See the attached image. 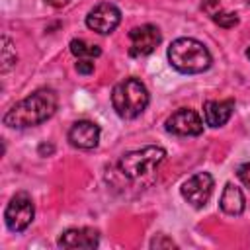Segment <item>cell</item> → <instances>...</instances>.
Returning a JSON list of instances; mask_svg holds the SVG:
<instances>
[{
  "label": "cell",
  "instance_id": "22",
  "mask_svg": "<svg viewBox=\"0 0 250 250\" xmlns=\"http://www.w3.org/2000/svg\"><path fill=\"white\" fill-rule=\"evenodd\" d=\"M43 2H47V4L53 6V8H62V6L68 4V0H43Z\"/></svg>",
  "mask_w": 250,
  "mask_h": 250
},
{
  "label": "cell",
  "instance_id": "6",
  "mask_svg": "<svg viewBox=\"0 0 250 250\" xmlns=\"http://www.w3.org/2000/svg\"><path fill=\"white\" fill-rule=\"evenodd\" d=\"M213 188H215V180L209 172H195L182 184L180 193L191 207L203 209L207 205V201L211 199Z\"/></svg>",
  "mask_w": 250,
  "mask_h": 250
},
{
  "label": "cell",
  "instance_id": "2",
  "mask_svg": "<svg viewBox=\"0 0 250 250\" xmlns=\"http://www.w3.org/2000/svg\"><path fill=\"white\" fill-rule=\"evenodd\" d=\"M168 62L172 68H176L182 74H199L205 72L213 59L209 49L191 37H178L168 47Z\"/></svg>",
  "mask_w": 250,
  "mask_h": 250
},
{
  "label": "cell",
  "instance_id": "12",
  "mask_svg": "<svg viewBox=\"0 0 250 250\" xmlns=\"http://www.w3.org/2000/svg\"><path fill=\"white\" fill-rule=\"evenodd\" d=\"M234 111V100H209L203 104V117H205V125L217 129V127H223L230 115Z\"/></svg>",
  "mask_w": 250,
  "mask_h": 250
},
{
  "label": "cell",
  "instance_id": "13",
  "mask_svg": "<svg viewBox=\"0 0 250 250\" xmlns=\"http://www.w3.org/2000/svg\"><path fill=\"white\" fill-rule=\"evenodd\" d=\"M244 203H246V201H244L242 189L236 188L234 184H227L225 189H223V193H221V199H219L221 211L227 213V215L236 217V215H240V213L244 211Z\"/></svg>",
  "mask_w": 250,
  "mask_h": 250
},
{
  "label": "cell",
  "instance_id": "19",
  "mask_svg": "<svg viewBox=\"0 0 250 250\" xmlns=\"http://www.w3.org/2000/svg\"><path fill=\"white\" fill-rule=\"evenodd\" d=\"M236 176H238V180L250 189V162L240 164V166L236 168Z\"/></svg>",
  "mask_w": 250,
  "mask_h": 250
},
{
  "label": "cell",
  "instance_id": "24",
  "mask_svg": "<svg viewBox=\"0 0 250 250\" xmlns=\"http://www.w3.org/2000/svg\"><path fill=\"white\" fill-rule=\"evenodd\" d=\"M248 4H250V0H248Z\"/></svg>",
  "mask_w": 250,
  "mask_h": 250
},
{
  "label": "cell",
  "instance_id": "4",
  "mask_svg": "<svg viewBox=\"0 0 250 250\" xmlns=\"http://www.w3.org/2000/svg\"><path fill=\"white\" fill-rule=\"evenodd\" d=\"M166 156V150L162 146H154V145H148V146H143V148H137V150H131V152H125L119 162H117V168L119 172L129 178V180H139L150 172H154L158 168V164L164 160Z\"/></svg>",
  "mask_w": 250,
  "mask_h": 250
},
{
  "label": "cell",
  "instance_id": "8",
  "mask_svg": "<svg viewBox=\"0 0 250 250\" xmlns=\"http://www.w3.org/2000/svg\"><path fill=\"white\" fill-rule=\"evenodd\" d=\"M164 129L178 137H197L203 133V121L197 111L189 107H182L166 119Z\"/></svg>",
  "mask_w": 250,
  "mask_h": 250
},
{
  "label": "cell",
  "instance_id": "5",
  "mask_svg": "<svg viewBox=\"0 0 250 250\" xmlns=\"http://www.w3.org/2000/svg\"><path fill=\"white\" fill-rule=\"evenodd\" d=\"M33 217H35V207H33V201H31V197L27 195V193H16L10 201H8V205H6V209H4V223H6V227L12 230V232H23L29 225H31V221H33Z\"/></svg>",
  "mask_w": 250,
  "mask_h": 250
},
{
  "label": "cell",
  "instance_id": "9",
  "mask_svg": "<svg viewBox=\"0 0 250 250\" xmlns=\"http://www.w3.org/2000/svg\"><path fill=\"white\" fill-rule=\"evenodd\" d=\"M129 39H131L129 55L131 57H146L160 45L162 35H160V29L156 25L143 23V25H137L129 31Z\"/></svg>",
  "mask_w": 250,
  "mask_h": 250
},
{
  "label": "cell",
  "instance_id": "18",
  "mask_svg": "<svg viewBox=\"0 0 250 250\" xmlns=\"http://www.w3.org/2000/svg\"><path fill=\"white\" fill-rule=\"evenodd\" d=\"M74 66H76V72H78V74L88 76V74L94 72V59H78Z\"/></svg>",
  "mask_w": 250,
  "mask_h": 250
},
{
  "label": "cell",
  "instance_id": "20",
  "mask_svg": "<svg viewBox=\"0 0 250 250\" xmlns=\"http://www.w3.org/2000/svg\"><path fill=\"white\" fill-rule=\"evenodd\" d=\"M201 8H203V10H205L209 16H215V14L221 10V6H219V0H203Z\"/></svg>",
  "mask_w": 250,
  "mask_h": 250
},
{
  "label": "cell",
  "instance_id": "14",
  "mask_svg": "<svg viewBox=\"0 0 250 250\" xmlns=\"http://www.w3.org/2000/svg\"><path fill=\"white\" fill-rule=\"evenodd\" d=\"M0 70H2V74H6L12 66H16V62H18V55H16V47H14V43L10 41V37L8 35H2V49H0Z\"/></svg>",
  "mask_w": 250,
  "mask_h": 250
},
{
  "label": "cell",
  "instance_id": "23",
  "mask_svg": "<svg viewBox=\"0 0 250 250\" xmlns=\"http://www.w3.org/2000/svg\"><path fill=\"white\" fill-rule=\"evenodd\" d=\"M246 57H248V59H250V47H248V49H246Z\"/></svg>",
  "mask_w": 250,
  "mask_h": 250
},
{
  "label": "cell",
  "instance_id": "11",
  "mask_svg": "<svg viewBox=\"0 0 250 250\" xmlns=\"http://www.w3.org/2000/svg\"><path fill=\"white\" fill-rule=\"evenodd\" d=\"M68 143L82 150H92L100 143V125L88 119H80L72 123L68 129Z\"/></svg>",
  "mask_w": 250,
  "mask_h": 250
},
{
  "label": "cell",
  "instance_id": "21",
  "mask_svg": "<svg viewBox=\"0 0 250 250\" xmlns=\"http://www.w3.org/2000/svg\"><path fill=\"white\" fill-rule=\"evenodd\" d=\"M37 150H39V154H41V156H45V152H47V154H51V152L55 150V146H53V145L43 143V145H39V148H37Z\"/></svg>",
  "mask_w": 250,
  "mask_h": 250
},
{
  "label": "cell",
  "instance_id": "16",
  "mask_svg": "<svg viewBox=\"0 0 250 250\" xmlns=\"http://www.w3.org/2000/svg\"><path fill=\"white\" fill-rule=\"evenodd\" d=\"M211 20L217 23V25H221V27H225V29H230V27H234L236 23H238V16L234 14V12H217L215 16H211Z\"/></svg>",
  "mask_w": 250,
  "mask_h": 250
},
{
  "label": "cell",
  "instance_id": "10",
  "mask_svg": "<svg viewBox=\"0 0 250 250\" xmlns=\"http://www.w3.org/2000/svg\"><path fill=\"white\" fill-rule=\"evenodd\" d=\"M100 244V232L92 227H80V229H66L59 240H57V246L59 248H64V250H80V248H86V250H92Z\"/></svg>",
  "mask_w": 250,
  "mask_h": 250
},
{
  "label": "cell",
  "instance_id": "1",
  "mask_svg": "<svg viewBox=\"0 0 250 250\" xmlns=\"http://www.w3.org/2000/svg\"><path fill=\"white\" fill-rule=\"evenodd\" d=\"M57 94L51 88H39L14 104L6 113H4V125L12 129H27L35 127L43 121H47L55 111H57Z\"/></svg>",
  "mask_w": 250,
  "mask_h": 250
},
{
  "label": "cell",
  "instance_id": "15",
  "mask_svg": "<svg viewBox=\"0 0 250 250\" xmlns=\"http://www.w3.org/2000/svg\"><path fill=\"white\" fill-rule=\"evenodd\" d=\"M68 47H70V53L76 59H96V57L102 55V49L98 45H90L84 39H72Z\"/></svg>",
  "mask_w": 250,
  "mask_h": 250
},
{
  "label": "cell",
  "instance_id": "17",
  "mask_svg": "<svg viewBox=\"0 0 250 250\" xmlns=\"http://www.w3.org/2000/svg\"><path fill=\"white\" fill-rule=\"evenodd\" d=\"M178 244L172 240V238H168L166 234H156L152 240H150V248H176Z\"/></svg>",
  "mask_w": 250,
  "mask_h": 250
},
{
  "label": "cell",
  "instance_id": "3",
  "mask_svg": "<svg viewBox=\"0 0 250 250\" xmlns=\"http://www.w3.org/2000/svg\"><path fill=\"white\" fill-rule=\"evenodd\" d=\"M148 102H150V94L146 86L135 76L117 82L111 90V105L121 119L139 117L146 109Z\"/></svg>",
  "mask_w": 250,
  "mask_h": 250
},
{
  "label": "cell",
  "instance_id": "7",
  "mask_svg": "<svg viewBox=\"0 0 250 250\" xmlns=\"http://www.w3.org/2000/svg\"><path fill=\"white\" fill-rule=\"evenodd\" d=\"M119 21H121V12L111 2L96 4L86 16V27L100 35H109L111 31H115Z\"/></svg>",
  "mask_w": 250,
  "mask_h": 250
}]
</instances>
